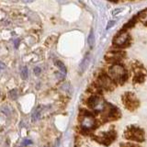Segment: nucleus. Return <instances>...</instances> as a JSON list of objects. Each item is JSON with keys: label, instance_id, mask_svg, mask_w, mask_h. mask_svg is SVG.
<instances>
[{"label": "nucleus", "instance_id": "f257e3e1", "mask_svg": "<svg viewBox=\"0 0 147 147\" xmlns=\"http://www.w3.org/2000/svg\"><path fill=\"white\" fill-rule=\"evenodd\" d=\"M109 76L115 82V84L122 85L128 80L129 74L121 63H112L109 69Z\"/></svg>", "mask_w": 147, "mask_h": 147}, {"label": "nucleus", "instance_id": "f03ea898", "mask_svg": "<svg viewBox=\"0 0 147 147\" xmlns=\"http://www.w3.org/2000/svg\"><path fill=\"white\" fill-rule=\"evenodd\" d=\"M113 44L118 48H127L131 43V38L130 34L125 30H121L119 33L114 37L113 39Z\"/></svg>", "mask_w": 147, "mask_h": 147}, {"label": "nucleus", "instance_id": "7ed1b4c3", "mask_svg": "<svg viewBox=\"0 0 147 147\" xmlns=\"http://www.w3.org/2000/svg\"><path fill=\"white\" fill-rule=\"evenodd\" d=\"M96 86L99 89L102 90H112L115 86V82L110 78V76L107 74H100L96 79Z\"/></svg>", "mask_w": 147, "mask_h": 147}, {"label": "nucleus", "instance_id": "20e7f679", "mask_svg": "<svg viewBox=\"0 0 147 147\" xmlns=\"http://www.w3.org/2000/svg\"><path fill=\"white\" fill-rule=\"evenodd\" d=\"M87 105H88L91 109L96 110V111H102L103 109H105V107H106L105 101L96 95H93L89 96L88 99H87Z\"/></svg>", "mask_w": 147, "mask_h": 147}, {"label": "nucleus", "instance_id": "39448f33", "mask_svg": "<svg viewBox=\"0 0 147 147\" xmlns=\"http://www.w3.org/2000/svg\"><path fill=\"white\" fill-rule=\"evenodd\" d=\"M126 53L123 52V51H110L107 54L105 55V59L107 62H109L111 63H119L121 60L125 57Z\"/></svg>", "mask_w": 147, "mask_h": 147}, {"label": "nucleus", "instance_id": "423d86ee", "mask_svg": "<svg viewBox=\"0 0 147 147\" xmlns=\"http://www.w3.org/2000/svg\"><path fill=\"white\" fill-rule=\"evenodd\" d=\"M81 118H82L81 119V126L83 128V130L88 131L95 126V123H96L95 119L88 112H83Z\"/></svg>", "mask_w": 147, "mask_h": 147}, {"label": "nucleus", "instance_id": "0eeeda50", "mask_svg": "<svg viewBox=\"0 0 147 147\" xmlns=\"http://www.w3.org/2000/svg\"><path fill=\"white\" fill-rule=\"evenodd\" d=\"M138 21H139V20H138L137 16L133 17L132 18H131V20L126 23L125 25L123 26V28H122V30H125V31H127L128 30H130V29H131V28L134 27L135 24H136V23H137Z\"/></svg>", "mask_w": 147, "mask_h": 147}, {"label": "nucleus", "instance_id": "6e6552de", "mask_svg": "<svg viewBox=\"0 0 147 147\" xmlns=\"http://www.w3.org/2000/svg\"><path fill=\"white\" fill-rule=\"evenodd\" d=\"M88 64H89V55L86 54V56L83 58L82 62L80 63V65H79V71H80L81 74L84 73L86 70V68H87V66H88Z\"/></svg>", "mask_w": 147, "mask_h": 147}, {"label": "nucleus", "instance_id": "1a4fd4ad", "mask_svg": "<svg viewBox=\"0 0 147 147\" xmlns=\"http://www.w3.org/2000/svg\"><path fill=\"white\" fill-rule=\"evenodd\" d=\"M135 75H134V77H133V82L134 83H138V84H140V83H142L145 79V75L144 73L142 71H138V72H134Z\"/></svg>", "mask_w": 147, "mask_h": 147}, {"label": "nucleus", "instance_id": "9d476101", "mask_svg": "<svg viewBox=\"0 0 147 147\" xmlns=\"http://www.w3.org/2000/svg\"><path fill=\"white\" fill-rule=\"evenodd\" d=\"M55 64H56V66L59 68L60 73H61L62 75H63L64 76H65V75H66V72H67L65 65H64V64H63V63L61 61H56V62H55Z\"/></svg>", "mask_w": 147, "mask_h": 147}, {"label": "nucleus", "instance_id": "9b49d317", "mask_svg": "<svg viewBox=\"0 0 147 147\" xmlns=\"http://www.w3.org/2000/svg\"><path fill=\"white\" fill-rule=\"evenodd\" d=\"M87 43H88V45L90 46V47H93V45L95 43V36H94L93 30L90 31L88 37H87Z\"/></svg>", "mask_w": 147, "mask_h": 147}, {"label": "nucleus", "instance_id": "f8f14e48", "mask_svg": "<svg viewBox=\"0 0 147 147\" xmlns=\"http://www.w3.org/2000/svg\"><path fill=\"white\" fill-rule=\"evenodd\" d=\"M40 113H41V110H40V107H39L38 109H36V110L33 112L32 114V121H38L40 117Z\"/></svg>", "mask_w": 147, "mask_h": 147}, {"label": "nucleus", "instance_id": "ddd939ff", "mask_svg": "<svg viewBox=\"0 0 147 147\" xmlns=\"http://www.w3.org/2000/svg\"><path fill=\"white\" fill-rule=\"evenodd\" d=\"M20 76H21V78L23 80H26L28 76H29V70H28V67L27 66H24L22 69H21V74H20Z\"/></svg>", "mask_w": 147, "mask_h": 147}, {"label": "nucleus", "instance_id": "4468645a", "mask_svg": "<svg viewBox=\"0 0 147 147\" xmlns=\"http://www.w3.org/2000/svg\"><path fill=\"white\" fill-rule=\"evenodd\" d=\"M8 95H9V98H10L11 99H13V100L17 99V98H18V92H17L16 89H12V90H10V91H9Z\"/></svg>", "mask_w": 147, "mask_h": 147}, {"label": "nucleus", "instance_id": "2eb2a0df", "mask_svg": "<svg viewBox=\"0 0 147 147\" xmlns=\"http://www.w3.org/2000/svg\"><path fill=\"white\" fill-rule=\"evenodd\" d=\"M33 72H34V74L36 76H39L40 74V72H41V69L39 67V66H36L34 69H33Z\"/></svg>", "mask_w": 147, "mask_h": 147}, {"label": "nucleus", "instance_id": "dca6fc26", "mask_svg": "<svg viewBox=\"0 0 147 147\" xmlns=\"http://www.w3.org/2000/svg\"><path fill=\"white\" fill-rule=\"evenodd\" d=\"M115 23H116V22H115L114 20H111V21H109V23H108V25H107V30H109L110 29V28H112L114 25H115Z\"/></svg>", "mask_w": 147, "mask_h": 147}, {"label": "nucleus", "instance_id": "f3484780", "mask_svg": "<svg viewBox=\"0 0 147 147\" xmlns=\"http://www.w3.org/2000/svg\"><path fill=\"white\" fill-rule=\"evenodd\" d=\"M5 69H6V64L2 62H0V73H2V71H4Z\"/></svg>", "mask_w": 147, "mask_h": 147}, {"label": "nucleus", "instance_id": "a211bd4d", "mask_svg": "<svg viewBox=\"0 0 147 147\" xmlns=\"http://www.w3.org/2000/svg\"><path fill=\"white\" fill-rule=\"evenodd\" d=\"M31 144V141L30 140H24L23 141V142H22V145H24V146H26V145H28V144Z\"/></svg>", "mask_w": 147, "mask_h": 147}, {"label": "nucleus", "instance_id": "6ab92c4d", "mask_svg": "<svg viewBox=\"0 0 147 147\" xmlns=\"http://www.w3.org/2000/svg\"><path fill=\"white\" fill-rule=\"evenodd\" d=\"M14 43H15V48H18V45H20V40H18V39L15 40Z\"/></svg>", "mask_w": 147, "mask_h": 147}, {"label": "nucleus", "instance_id": "aec40b11", "mask_svg": "<svg viewBox=\"0 0 147 147\" xmlns=\"http://www.w3.org/2000/svg\"><path fill=\"white\" fill-rule=\"evenodd\" d=\"M22 1L25 3H32V2H34L35 0H22Z\"/></svg>", "mask_w": 147, "mask_h": 147}, {"label": "nucleus", "instance_id": "412c9836", "mask_svg": "<svg viewBox=\"0 0 147 147\" xmlns=\"http://www.w3.org/2000/svg\"><path fill=\"white\" fill-rule=\"evenodd\" d=\"M109 1H111V2H118L119 0H109Z\"/></svg>", "mask_w": 147, "mask_h": 147}]
</instances>
